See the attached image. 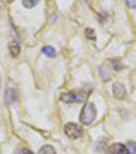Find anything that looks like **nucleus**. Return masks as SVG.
I'll return each instance as SVG.
<instances>
[{"mask_svg": "<svg viewBox=\"0 0 136 154\" xmlns=\"http://www.w3.org/2000/svg\"><path fill=\"white\" fill-rule=\"evenodd\" d=\"M97 117V108L93 102H87L80 113V122L84 125H90Z\"/></svg>", "mask_w": 136, "mask_h": 154, "instance_id": "1", "label": "nucleus"}, {"mask_svg": "<svg viewBox=\"0 0 136 154\" xmlns=\"http://www.w3.org/2000/svg\"><path fill=\"white\" fill-rule=\"evenodd\" d=\"M64 132H65L67 137L72 138V139H78V138L82 137L83 130L80 128V125L75 124V123H68V124L64 127Z\"/></svg>", "mask_w": 136, "mask_h": 154, "instance_id": "2", "label": "nucleus"}, {"mask_svg": "<svg viewBox=\"0 0 136 154\" xmlns=\"http://www.w3.org/2000/svg\"><path fill=\"white\" fill-rule=\"evenodd\" d=\"M61 101L64 102H82L84 98L83 94L80 93H74V91H68V93H63L60 96Z\"/></svg>", "mask_w": 136, "mask_h": 154, "instance_id": "3", "label": "nucleus"}, {"mask_svg": "<svg viewBox=\"0 0 136 154\" xmlns=\"http://www.w3.org/2000/svg\"><path fill=\"white\" fill-rule=\"evenodd\" d=\"M112 89H113V96L116 97L117 100H122L125 97V94H127L124 85H121V83H113Z\"/></svg>", "mask_w": 136, "mask_h": 154, "instance_id": "4", "label": "nucleus"}, {"mask_svg": "<svg viewBox=\"0 0 136 154\" xmlns=\"http://www.w3.org/2000/svg\"><path fill=\"white\" fill-rule=\"evenodd\" d=\"M109 154H129L128 147L121 143H114L109 147Z\"/></svg>", "mask_w": 136, "mask_h": 154, "instance_id": "5", "label": "nucleus"}, {"mask_svg": "<svg viewBox=\"0 0 136 154\" xmlns=\"http://www.w3.org/2000/svg\"><path fill=\"white\" fill-rule=\"evenodd\" d=\"M8 51H10V53H11L12 57H17V56L20 53V47H19V44H18V42H10V45H8Z\"/></svg>", "mask_w": 136, "mask_h": 154, "instance_id": "6", "label": "nucleus"}, {"mask_svg": "<svg viewBox=\"0 0 136 154\" xmlns=\"http://www.w3.org/2000/svg\"><path fill=\"white\" fill-rule=\"evenodd\" d=\"M4 98H6L7 104H11L12 101H15L17 100V93H15L14 89H7L6 94H4Z\"/></svg>", "mask_w": 136, "mask_h": 154, "instance_id": "7", "label": "nucleus"}, {"mask_svg": "<svg viewBox=\"0 0 136 154\" xmlns=\"http://www.w3.org/2000/svg\"><path fill=\"white\" fill-rule=\"evenodd\" d=\"M42 52L45 53V55L48 56V57H55L56 56V51L53 47H50V45H45V47L42 48Z\"/></svg>", "mask_w": 136, "mask_h": 154, "instance_id": "8", "label": "nucleus"}, {"mask_svg": "<svg viewBox=\"0 0 136 154\" xmlns=\"http://www.w3.org/2000/svg\"><path fill=\"white\" fill-rule=\"evenodd\" d=\"M38 154H56V150L52 147V146L45 145V146H42V147L40 149Z\"/></svg>", "mask_w": 136, "mask_h": 154, "instance_id": "9", "label": "nucleus"}, {"mask_svg": "<svg viewBox=\"0 0 136 154\" xmlns=\"http://www.w3.org/2000/svg\"><path fill=\"white\" fill-rule=\"evenodd\" d=\"M22 3H23V6L27 7V8H33V7H35L40 3V0H22Z\"/></svg>", "mask_w": 136, "mask_h": 154, "instance_id": "10", "label": "nucleus"}, {"mask_svg": "<svg viewBox=\"0 0 136 154\" xmlns=\"http://www.w3.org/2000/svg\"><path fill=\"white\" fill-rule=\"evenodd\" d=\"M127 147L129 154H136V143L135 142H128L127 143Z\"/></svg>", "mask_w": 136, "mask_h": 154, "instance_id": "11", "label": "nucleus"}, {"mask_svg": "<svg viewBox=\"0 0 136 154\" xmlns=\"http://www.w3.org/2000/svg\"><path fill=\"white\" fill-rule=\"evenodd\" d=\"M99 74H101V78L104 79V81H107V79H109V74H107V71L105 70V67L99 68Z\"/></svg>", "mask_w": 136, "mask_h": 154, "instance_id": "12", "label": "nucleus"}, {"mask_svg": "<svg viewBox=\"0 0 136 154\" xmlns=\"http://www.w3.org/2000/svg\"><path fill=\"white\" fill-rule=\"evenodd\" d=\"M86 34H87V38H90V40H95V33H94V30L87 29Z\"/></svg>", "mask_w": 136, "mask_h": 154, "instance_id": "13", "label": "nucleus"}, {"mask_svg": "<svg viewBox=\"0 0 136 154\" xmlns=\"http://www.w3.org/2000/svg\"><path fill=\"white\" fill-rule=\"evenodd\" d=\"M125 2L129 8H136V0H125Z\"/></svg>", "mask_w": 136, "mask_h": 154, "instance_id": "14", "label": "nucleus"}, {"mask_svg": "<svg viewBox=\"0 0 136 154\" xmlns=\"http://www.w3.org/2000/svg\"><path fill=\"white\" fill-rule=\"evenodd\" d=\"M19 154H34V153H33V151H30V150H29V149L23 147V149H20Z\"/></svg>", "mask_w": 136, "mask_h": 154, "instance_id": "15", "label": "nucleus"}, {"mask_svg": "<svg viewBox=\"0 0 136 154\" xmlns=\"http://www.w3.org/2000/svg\"><path fill=\"white\" fill-rule=\"evenodd\" d=\"M0 89H2V78H0Z\"/></svg>", "mask_w": 136, "mask_h": 154, "instance_id": "16", "label": "nucleus"}, {"mask_svg": "<svg viewBox=\"0 0 136 154\" xmlns=\"http://www.w3.org/2000/svg\"><path fill=\"white\" fill-rule=\"evenodd\" d=\"M14 154H19V151H15V153Z\"/></svg>", "mask_w": 136, "mask_h": 154, "instance_id": "17", "label": "nucleus"}]
</instances>
